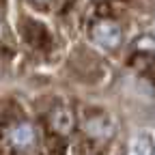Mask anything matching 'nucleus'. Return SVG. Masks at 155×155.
<instances>
[{"label": "nucleus", "mask_w": 155, "mask_h": 155, "mask_svg": "<svg viewBox=\"0 0 155 155\" xmlns=\"http://www.w3.org/2000/svg\"><path fill=\"white\" fill-rule=\"evenodd\" d=\"M121 28L116 26L114 22H108V19H104V22H97L95 26H93V39L99 45H104V48H108V50H112V48H116L121 43Z\"/></svg>", "instance_id": "obj_1"}, {"label": "nucleus", "mask_w": 155, "mask_h": 155, "mask_svg": "<svg viewBox=\"0 0 155 155\" xmlns=\"http://www.w3.org/2000/svg\"><path fill=\"white\" fill-rule=\"evenodd\" d=\"M9 144L17 151H26L35 144V127L26 121L22 123H15L9 129Z\"/></svg>", "instance_id": "obj_2"}, {"label": "nucleus", "mask_w": 155, "mask_h": 155, "mask_svg": "<svg viewBox=\"0 0 155 155\" xmlns=\"http://www.w3.org/2000/svg\"><path fill=\"white\" fill-rule=\"evenodd\" d=\"M52 127L58 134H69L71 127H73V116L69 114V110H65V108L54 110V114H52Z\"/></svg>", "instance_id": "obj_3"}]
</instances>
